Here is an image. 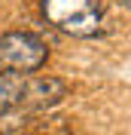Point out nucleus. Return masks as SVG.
Listing matches in <instances>:
<instances>
[{"label":"nucleus","mask_w":131,"mask_h":135,"mask_svg":"<svg viewBox=\"0 0 131 135\" xmlns=\"http://www.w3.org/2000/svg\"><path fill=\"white\" fill-rule=\"evenodd\" d=\"M46 22L70 37H98L104 34L101 0H40Z\"/></svg>","instance_id":"1"},{"label":"nucleus","mask_w":131,"mask_h":135,"mask_svg":"<svg viewBox=\"0 0 131 135\" xmlns=\"http://www.w3.org/2000/svg\"><path fill=\"white\" fill-rule=\"evenodd\" d=\"M49 59V46L31 31H6L0 37V71L34 74Z\"/></svg>","instance_id":"2"},{"label":"nucleus","mask_w":131,"mask_h":135,"mask_svg":"<svg viewBox=\"0 0 131 135\" xmlns=\"http://www.w3.org/2000/svg\"><path fill=\"white\" fill-rule=\"evenodd\" d=\"M67 92H70V86L61 77H49V74L28 77L25 92H21V108L31 110V114H40V110H49L55 104H61L67 98Z\"/></svg>","instance_id":"3"},{"label":"nucleus","mask_w":131,"mask_h":135,"mask_svg":"<svg viewBox=\"0 0 131 135\" xmlns=\"http://www.w3.org/2000/svg\"><path fill=\"white\" fill-rule=\"evenodd\" d=\"M25 80H28V74L0 71V110H9V108H18V104H21Z\"/></svg>","instance_id":"4"},{"label":"nucleus","mask_w":131,"mask_h":135,"mask_svg":"<svg viewBox=\"0 0 131 135\" xmlns=\"http://www.w3.org/2000/svg\"><path fill=\"white\" fill-rule=\"evenodd\" d=\"M31 117H34V114L25 110L21 104H18V108H9V110H0V132H3V135L21 132V129L28 126V120H31Z\"/></svg>","instance_id":"5"},{"label":"nucleus","mask_w":131,"mask_h":135,"mask_svg":"<svg viewBox=\"0 0 131 135\" xmlns=\"http://www.w3.org/2000/svg\"><path fill=\"white\" fill-rule=\"evenodd\" d=\"M15 135H31V132H15Z\"/></svg>","instance_id":"6"}]
</instances>
